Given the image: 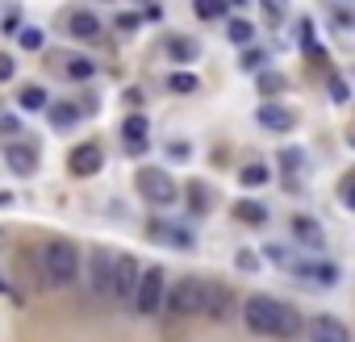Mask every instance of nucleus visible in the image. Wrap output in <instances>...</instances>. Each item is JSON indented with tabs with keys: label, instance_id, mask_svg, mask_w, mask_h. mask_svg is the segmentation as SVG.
<instances>
[{
	"label": "nucleus",
	"instance_id": "obj_1",
	"mask_svg": "<svg viewBox=\"0 0 355 342\" xmlns=\"http://www.w3.org/2000/svg\"><path fill=\"white\" fill-rule=\"evenodd\" d=\"M42 276H46V284H55V288L76 284V276H80V251H76L67 238L46 242V246H42Z\"/></svg>",
	"mask_w": 355,
	"mask_h": 342
},
{
	"label": "nucleus",
	"instance_id": "obj_2",
	"mask_svg": "<svg viewBox=\"0 0 355 342\" xmlns=\"http://www.w3.org/2000/svg\"><path fill=\"white\" fill-rule=\"evenodd\" d=\"M134 188L150 205H175V197H180V188H175V180L167 176L163 167H138L134 171Z\"/></svg>",
	"mask_w": 355,
	"mask_h": 342
},
{
	"label": "nucleus",
	"instance_id": "obj_3",
	"mask_svg": "<svg viewBox=\"0 0 355 342\" xmlns=\"http://www.w3.org/2000/svg\"><path fill=\"white\" fill-rule=\"evenodd\" d=\"M201 288H205V280H201V276H184V280H175V284L163 292V309H167V313H175V317L201 313Z\"/></svg>",
	"mask_w": 355,
	"mask_h": 342
},
{
	"label": "nucleus",
	"instance_id": "obj_4",
	"mask_svg": "<svg viewBox=\"0 0 355 342\" xmlns=\"http://www.w3.org/2000/svg\"><path fill=\"white\" fill-rule=\"evenodd\" d=\"M163 292H167L163 267H142V276H138V288H134L130 305H134L142 317H150V313H159V309H163Z\"/></svg>",
	"mask_w": 355,
	"mask_h": 342
},
{
	"label": "nucleus",
	"instance_id": "obj_5",
	"mask_svg": "<svg viewBox=\"0 0 355 342\" xmlns=\"http://www.w3.org/2000/svg\"><path fill=\"white\" fill-rule=\"evenodd\" d=\"M243 321H247L251 334H259V338H276V325H280V300H272V296H251V300L243 305Z\"/></svg>",
	"mask_w": 355,
	"mask_h": 342
},
{
	"label": "nucleus",
	"instance_id": "obj_6",
	"mask_svg": "<svg viewBox=\"0 0 355 342\" xmlns=\"http://www.w3.org/2000/svg\"><path fill=\"white\" fill-rule=\"evenodd\" d=\"M138 276H142V263L134 255H117L113 259V280H109V296L113 300H130L134 288H138Z\"/></svg>",
	"mask_w": 355,
	"mask_h": 342
},
{
	"label": "nucleus",
	"instance_id": "obj_7",
	"mask_svg": "<svg viewBox=\"0 0 355 342\" xmlns=\"http://www.w3.org/2000/svg\"><path fill=\"white\" fill-rule=\"evenodd\" d=\"M113 259H117V251H109V246H96V251L88 255V288H92V296H109Z\"/></svg>",
	"mask_w": 355,
	"mask_h": 342
},
{
	"label": "nucleus",
	"instance_id": "obj_8",
	"mask_svg": "<svg viewBox=\"0 0 355 342\" xmlns=\"http://www.w3.org/2000/svg\"><path fill=\"white\" fill-rule=\"evenodd\" d=\"M67 167H71L76 180H88V176H96V171L105 167V150H101L96 142H80V146L67 154Z\"/></svg>",
	"mask_w": 355,
	"mask_h": 342
},
{
	"label": "nucleus",
	"instance_id": "obj_9",
	"mask_svg": "<svg viewBox=\"0 0 355 342\" xmlns=\"http://www.w3.org/2000/svg\"><path fill=\"white\" fill-rule=\"evenodd\" d=\"M301 334H305L309 342H351V330H347L338 317H330V313H318V317H309Z\"/></svg>",
	"mask_w": 355,
	"mask_h": 342
},
{
	"label": "nucleus",
	"instance_id": "obj_10",
	"mask_svg": "<svg viewBox=\"0 0 355 342\" xmlns=\"http://www.w3.org/2000/svg\"><path fill=\"white\" fill-rule=\"evenodd\" d=\"M5 163H9L13 176L26 180V176H34V171H38V146H34V142H9Z\"/></svg>",
	"mask_w": 355,
	"mask_h": 342
},
{
	"label": "nucleus",
	"instance_id": "obj_11",
	"mask_svg": "<svg viewBox=\"0 0 355 342\" xmlns=\"http://www.w3.org/2000/svg\"><path fill=\"white\" fill-rule=\"evenodd\" d=\"M201 313H205V317H214V321H222V317L230 313V288H226V284L205 280V288H201Z\"/></svg>",
	"mask_w": 355,
	"mask_h": 342
},
{
	"label": "nucleus",
	"instance_id": "obj_12",
	"mask_svg": "<svg viewBox=\"0 0 355 342\" xmlns=\"http://www.w3.org/2000/svg\"><path fill=\"white\" fill-rule=\"evenodd\" d=\"M293 271L301 276V280H309V284H338V263H330V259H309V263H293Z\"/></svg>",
	"mask_w": 355,
	"mask_h": 342
},
{
	"label": "nucleus",
	"instance_id": "obj_13",
	"mask_svg": "<svg viewBox=\"0 0 355 342\" xmlns=\"http://www.w3.org/2000/svg\"><path fill=\"white\" fill-rule=\"evenodd\" d=\"M146 234H150V238H159V242H167V246H175V251H193V234H184L180 226L150 222V226H146Z\"/></svg>",
	"mask_w": 355,
	"mask_h": 342
},
{
	"label": "nucleus",
	"instance_id": "obj_14",
	"mask_svg": "<svg viewBox=\"0 0 355 342\" xmlns=\"http://www.w3.org/2000/svg\"><path fill=\"white\" fill-rule=\"evenodd\" d=\"M67 30H71V38H80V42H96V38H101V17L88 13V9H80V13L67 17Z\"/></svg>",
	"mask_w": 355,
	"mask_h": 342
},
{
	"label": "nucleus",
	"instance_id": "obj_15",
	"mask_svg": "<svg viewBox=\"0 0 355 342\" xmlns=\"http://www.w3.org/2000/svg\"><path fill=\"white\" fill-rule=\"evenodd\" d=\"M259 125H268V129H280V134H288L293 125H297V113L293 109H284V105H259Z\"/></svg>",
	"mask_w": 355,
	"mask_h": 342
},
{
	"label": "nucleus",
	"instance_id": "obj_16",
	"mask_svg": "<svg viewBox=\"0 0 355 342\" xmlns=\"http://www.w3.org/2000/svg\"><path fill=\"white\" fill-rule=\"evenodd\" d=\"M121 134H125L130 150H134V154H142V150H146V134H150V121H146L142 113H134V117H125V121H121Z\"/></svg>",
	"mask_w": 355,
	"mask_h": 342
},
{
	"label": "nucleus",
	"instance_id": "obj_17",
	"mask_svg": "<svg viewBox=\"0 0 355 342\" xmlns=\"http://www.w3.org/2000/svg\"><path fill=\"white\" fill-rule=\"evenodd\" d=\"M293 234L301 246H313V251H322V242H326L322 222H313V217H293Z\"/></svg>",
	"mask_w": 355,
	"mask_h": 342
},
{
	"label": "nucleus",
	"instance_id": "obj_18",
	"mask_svg": "<svg viewBox=\"0 0 355 342\" xmlns=\"http://www.w3.org/2000/svg\"><path fill=\"white\" fill-rule=\"evenodd\" d=\"M301 330H305L301 313H297L293 305H280V325H276V338H301Z\"/></svg>",
	"mask_w": 355,
	"mask_h": 342
},
{
	"label": "nucleus",
	"instance_id": "obj_19",
	"mask_svg": "<svg viewBox=\"0 0 355 342\" xmlns=\"http://www.w3.org/2000/svg\"><path fill=\"white\" fill-rule=\"evenodd\" d=\"M17 105H21L26 113H42V109H46V88L26 84V88H21V96H17Z\"/></svg>",
	"mask_w": 355,
	"mask_h": 342
},
{
	"label": "nucleus",
	"instance_id": "obj_20",
	"mask_svg": "<svg viewBox=\"0 0 355 342\" xmlns=\"http://www.w3.org/2000/svg\"><path fill=\"white\" fill-rule=\"evenodd\" d=\"M234 217L247 222V226H263V222H268V209H263L259 201H239V205H234Z\"/></svg>",
	"mask_w": 355,
	"mask_h": 342
},
{
	"label": "nucleus",
	"instance_id": "obj_21",
	"mask_svg": "<svg viewBox=\"0 0 355 342\" xmlns=\"http://www.w3.org/2000/svg\"><path fill=\"white\" fill-rule=\"evenodd\" d=\"M67 75H71V80H92V75H96V63L84 59V55H71V59H67Z\"/></svg>",
	"mask_w": 355,
	"mask_h": 342
},
{
	"label": "nucleus",
	"instance_id": "obj_22",
	"mask_svg": "<svg viewBox=\"0 0 355 342\" xmlns=\"http://www.w3.org/2000/svg\"><path fill=\"white\" fill-rule=\"evenodd\" d=\"M268 176H272V171H268L263 163H251V167H243V171H239V180H243L247 188H259V184H268Z\"/></svg>",
	"mask_w": 355,
	"mask_h": 342
},
{
	"label": "nucleus",
	"instance_id": "obj_23",
	"mask_svg": "<svg viewBox=\"0 0 355 342\" xmlns=\"http://www.w3.org/2000/svg\"><path fill=\"white\" fill-rule=\"evenodd\" d=\"M80 121V113H76V105H55L51 109V125H59V129H67V125H76Z\"/></svg>",
	"mask_w": 355,
	"mask_h": 342
},
{
	"label": "nucleus",
	"instance_id": "obj_24",
	"mask_svg": "<svg viewBox=\"0 0 355 342\" xmlns=\"http://www.w3.org/2000/svg\"><path fill=\"white\" fill-rule=\"evenodd\" d=\"M17 42H21L26 51H42V30H38V26H21V30H17Z\"/></svg>",
	"mask_w": 355,
	"mask_h": 342
},
{
	"label": "nucleus",
	"instance_id": "obj_25",
	"mask_svg": "<svg viewBox=\"0 0 355 342\" xmlns=\"http://www.w3.org/2000/svg\"><path fill=\"white\" fill-rule=\"evenodd\" d=\"M251 38H255V26H251V21H230V42L247 46Z\"/></svg>",
	"mask_w": 355,
	"mask_h": 342
},
{
	"label": "nucleus",
	"instance_id": "obj_26",
	"mask_svg": "<svg viewBox=\"0 0 355 342\" xmlns=\"http://www.w3.org/2000/svg\"><path fill=\"white\" fill-rule=\"evenodd\" d=\"M167 84H171V92H197V75H184V71H175Z\"/></svg>",
	"mask_w": 355,
	"mask_h": 342
},
{
	"label": "nucleus",
	"instance_id": "obj_27",
	"mask_svg": "<svg viewBox=\"0 0 355 342\" xmlns=\"http://www.w3.org/2000/svg\"><path fill=\"white\" fill-rule=\"evenodd\" d=\"M171 55H175V59H197V42L175 38V42H171Z\"/></svg>",
	"mask_w": 355,
	"mask_h": 342
},
{
	"label": "nucleus",
	"instance_id": "obj_28",
	"mask_svg": "<svg viewBox=\"0 0 355 342\" xmlns=\"http://www.w3.org/2000/svg\"><path fill=\"white\" fill-rule=\"evenodd\" d=\"M13 71H17L13 55H5V51H0V84H9V80H13Z\"/></svg>",
	"mask_w": 355,
	"mask_h": 342
},
{
	"label": "nucleus",
	"instance_id": "obj_29",
	"mask_svg": "<svg viewBox=\"0 0 355 342\" xmlns=\"http://www.w3.org/2000/svg\"><path fill=\"white\" fill-rule=\"evenodd\" d=\"M351 188H355V176H351V171H347V176L338 180V201H343L347 209H351Z\"/></svg>",
	"mask_w": 355,
	"mask_h": 342
},
{
	"label": "nucleus",
	"instance_id": "obj_30",
	"mask_svg": "<svg viewBox=\"0 0 355 342\" xmlns=\"http://www.w3.org/2000/svg\"><path fill=\"white\" fill-rule=\"evenodd\" d=\"M259 88H263V92H280V88H284V80H280L276 71H263V75H259Z\"/></svg>",
	"mask_w": 355,
	"mask_h": 342
},
{
	"label": "nucleus",
	"instance_id": "obj_31",
	"mask_svg": "<svg viewBox=\"0 0 355 342\" xmlns=\"http://www.w3.org/2000/svg\"><path fill=\"white\" fill-rule=\"evenodd\" d=\"M201 17H226V5H218V0H205V5H197Z\"/></svg>",
	"mask_w": 355,
	"mask_h": 342
},
{
	"label": "nucleus",
	"instance_id": "obj_32",
	"mask_svg": "<svg viewBox=\"0 0 355 342\" xmlns=\"http://www.w3.org/2000/svg\"><path fill=\"white\" fill-rule=\"evenodd\" d=\"M263 59H268L263 51H247V55H243V67H247V71H259V67H263Z\"/></svg>",
	"mask_w": 355,
	"mask_h": 342
},
{
	"label": "nucleus",
	"instance_id": "obj_33",
	"mask_svg": "<svg viewBox=\"0 0 355 342\" xmlns=\"http://www.w3.org/2000/svg\"><path fill=\"white\" fill-rule=\"evenodd\" d=\"M239 267H243V271H259V255H251V251H239Z\"/></svg>",
	"mask_w": 355,
	"mask_h": 342
},
{
	"label": "nucleus",
	"instance_id": "obj_34",
	"mask_svg": "<svg viewBox=\"0 0 355 342\" xmlns=\"http://www.w3.org/2000/svg\"><path fill=\"white\" fill-rule=\"evenodd\" d=\"M280 163H284V171H297V163H301V150H280Z\"/></svg>",
	"mask_w": 355,
	"mask_h": 342
},
{
	"label": "nucleus",
	"instance_id": "obj_35",
	"mask_svg": "<svg viewBox=\"0 0 355 342\" xmlns=\"http://www.w3.org/2000/svg\"><path fill=\"white\" fill-rule=\"evenodd\" d=\"M17 129H21L17 117H0V134H17Z\"/></svg>",
	"mask_w": 355,
	"mask_h": 342
},
{
	"label": "nucleus",
	"instance_id": "obj_36",
	"mask_svg": "<svg viewBox=\"0 0 355 342\" xmlns=\"http://www.w3.org/2000/svg\"><path fill=\"white\" fill-rule=\"evenodd\" d=\"M330 92H334V100H347V84L343 80H330Z\"/></svg>",
	"mask_w": 355,
	"mask_h": 342
},
{
	"label": "nucleus",
	"instance_id": "obj_37",
	"mask_svg": "<svg viewBox=\"0 0 355 342\" xmlns=\"http://www.w3.org/2000/svg\"><path fill=\"white\" fill-rule=\"evenodd\" d=\"M138 26V17L134 13H125V17H117V30H134Z\"/></svg>",
	"mask_w": 355,
	"mask_h": 342
},
{
	"label": "nucleus",
	"instance_id": "obj_38",
	"mask_svg": "<svg viewBox=\"0 0 355 342\" xmlns=\"http://www.w3.org/2000/svg\"><path fill=\"white\" fill-rule=\"evenodd\" d=\"M13 201H17V197H13V192H5V188H0V209H9V205H13Z\"/></svg>",
	"mask_w": 355,
	"mask_h": 342
}]
</instances>
